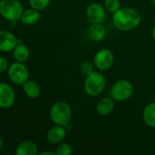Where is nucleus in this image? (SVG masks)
<instances>
[{
  "label": "nucleus",
  "instance_id": "f257e3e1",
  "mask_svg": "<svg viewBox=\"0 0 155 155\" xmlns=\"http://www.w3.org/2000/svg\"><path fill=\"white\" fill-rule=\"evenodd\" d=\"M113 23L114 26L122 31L135 29L141 23L140 13L131 7H123L114 13Z\"/></svg>",
  "mask_w": 155,
  "mask_h": 155
},
{
  "label": "nucleus",
  "instance_id": "f03ea898",
  "mask_svg": "<svg viewBox=\"0 0 155 155\" xmlns=\"http://www.w3.org/2000/svg\"><path fill=\"white\" fill-rule=\"evenodd\" d=\"M49 115L51 121L54 124L66 127L68 124H70L72 121L73 111L71 106L67 103L64 101H59L52 105Z\"/></svg>",
  "mask_w": 155,
  "mask_h": 155
},
{
  "label": "nucleus",
  "instance_id": "7ed1b4c3",
  "mask_svg": "<svg viewBox=\"0 0 155 155\" xmlns=\"http://www.w3.org/2000/svg\"><path fill=\"white\" fill-rule=\"evenodd\" d=\"M106 86V80L103 74L94 71L87 75L84 80V89L90 96H97L101 94Z\"/></svg>",
  "mask_w": 155,
  "mask_h": 155
},
{
  "label": "nucleus",
  "instance_id": "20e7f679",
  "mask_svg": "<svg viewBox=\"0 0 155 155\" xmlns=\"http://www.w3.org/2000/svg\"><path fill=\"white\" fill-rule=\"evenodd\" d=\"M24 8L19 0H1L0 13L9 22H17L21 19Z\"/></svg>",
  "mask_w": 155,
  "mask_h": 155
},
{
  "label": "nucleus",
  "instance_id": "39448f33",
  "mask_svg": "<svg viewBox=\"0 0 155 155\" xmlns=\"http://www.w3.org/2000/svg\"><path fill=\"white\" fill-rule=\"evenodd\" d=\"M134 93V86L128 80H119L115 82L110 91L111 97L116 102H124L131 98Z\"/></svg>",
  "mask_w": 155,
  "mask_h": 155
},
{
  "label": "nucleus",
  "instance_id": "423d86ee",
  "mask_svg": "<svg viewBox=\"0 0 155 155\" xmlns=\"http://www.w3.org/2000/svg\"><path fill=\"white\" fill-rule=\"evenodd\" d=\"M8 77L12 83L17 85L24 84L29 77V71L24 63L15 62L13 63L7 70Z\"/></svg>",
  "mask_w": 155,
  "mask_h": 155
},
{
  "label": "nucleus",
  "instance_id": "0eeeda50",
  "mask_svg": "<svg viewBox=\"0 0 155 155\" xmlns=\"http://www.w3.org/2000/svg\"><path fill=\"white\" fill-rule=\"evenodd\" d=\"M114 56L111 50L101 49L95 54L94 57V64L98 70L105 71L111 68L114 64Z\"/></svg>",
  "mask_w": 155,
  "mask_h": 155
},
{
  "label": "nucleus",
  "instance_id": "6e6552de",
  "mask_svg": "<svg viewBox=\"0 0 155 155\" xmlns=\"http://www.w3.org/2000/svg\"><path fill=\"white\" fill-rule=\"evenodd\" d=\"M105 7L99 3H92L86 9V18L91 24H102L105 17Z\"/></svg>",
  "mask_w": 155,
  "mask_h": 155
},
{
  "label": "nucleus",
  "instance_id": "1a4fd4ad",
  "mask_svg": "<svg viewBox=\"0 0 155 155\" xmlns=\"http://www.w3.org/2000/svg\"><path fill=\"white\" fill-rule=\"evenodd\" d=\"M15 101V94L13 88L5 84H0V107L3 109H8L12 107Z\"/></svg>",
  "mask_w": 155,
  "mask_h": 155
},
{
  "label": "nucleus",
  "instance_id": "9d476101",
  "mask_svg": "<svg viewBox=\"0 0 155 155\" xmlns=\"http://www.w3.org/2000/svg\"><path fill=\"white\" fill-rule=\"evenodd\" d=\"M18 40L11 32L2 30L0 32V50L2 52H11L15 49Z\"/></svg>",
  "mask_w": 155,
  "mask_h": 155
},
{
  "label": "nucleus",
  "instance_id": "9b49d317",
  "mask_svg": "<svg viewBox=\"0 0 155 155\" xmlns=\"http://www.w3.org/2000/svg\"><path fill=\"white\" fill-rule=\"evenodd\" d=\"M66 136V129L64 126L55 124L50 128L46 134V140L48 143L53 144H57L62 143Z\"/></svg>",
  "mask_w": 155,
  "mask_h": 155
},
{
  "label": "nucleus",
  "instance_id": "f8f14e48",
  "mask_svg": "<svg viewBox=\"0 0 155 155\" xmlns=\"http://www.w3.org/2000/svg\"><path fill=\"white\" fill-rule=\"evenodd\" d=\"M114 106V100L112 97H104L97 103L96 112L101 116H106L113 113Z\"/></svg>",
  "mask_w": 155,
  "mask_h": 155
},
{
  "label": "nucleus",
  "instance_id": "ddd939ff",
  "mask_svg": "<svg viewBox=\"0 0 155 155\" xmlns=\"http://www.w3.org/2000/svg\"><path fill=\"white\" fill-rule=\"evenodd\" d=\"M16 155H36L39 154L38 146L32 141L21 142L15 149Z\"/></svg>",
  "mask_w": 155,
  "mask_h": 155
},
{
  "label": "nucleus",
  "instance_id": "4468645a",
  "mask_svg": "<svg viewBox=\"0 0 155 155\" xmlns=\"http://www.w3.org/2000/svg\"><path fill=\"white\" fill-rule=\"evenodd\" d=\"M87 34L91 40L100 42L104 39L106 35V29L102 24H92L88 28Z\"/></svg>",
  "mask_w": 155,
  "mask_h": 155
},
{
  "label": "nucleus",
  "instance_id": "2eb2a0df",
  "mask_svg": "<svg viewBox=\"0 0 155 155\" xmlns=\"http://www.w3.org/2000/svg\"><path fill=\"white\" fill-rule=\"evenodd\" d=\"M39 19H40L39 10L31 7V8H27L24 10L20 21L25 25H35V23H37Z\"/></svg>",
  "mask_w": 155,
  "mask_h": 155
},
{
  "label": "nucleus",
  "instance_id": "dca6fc26",
  "mask_svg": "<svg viewBox=\"0 0 155 155\" xmlns=\"http://www.w3.org/2000/svg\"><path fill=\"white\" fill-rule=\"evenodd\" d=\"M29 55H30V52L28 47L23 43L18 42V44L13 50V56L15 60L20 63H25L28 60Z\"/></svg>",
  "mask_w": 155,
  "mask_h": 155
},
{
  "label": "nucleus",
  "instance_id": "f3484780",
  "mask_svg": "<svg viewBox=\"0 0 155 155\" xmlns=\"http://www.w3.org/2000/svg\"><path fill=\"white\" fill-rule=\"evenodd\" d=\"M23 89H24L25 95L31 99L37 98L41 94V88H40L39 84L35 81L27 80L23 84Z\"/></svg>",
  "mask_w": 155,
  "mask_h": 155
},
{
  "label": "nucleus",
  "instance_id": "a211bd4d",
  "mask_svg": "<svg viewBox=\"0 0 155 155\" xmlns=\"http://www.w3.org/2000/svg\"><path fill=\"white\" fill-rule=\"evenodd\" d=\"M143 119L149 127L155 128V103H150L144 107Z\"/></svg>",
  "mask_w": 155,
  "mask_h": 155
},
{
  "label": "nucleus",
  "instance_id": "6ab92c4d",
  "mask_svg": "<svg viewBox=\"0 0 155 155\" xmlns=\"http://www.w3.org/2000/svg\"><path fill=\"white\" fill-rule=\"evenodd\" d=\"M56 155H71L73 153V146L68 143H60L55 149Z\"/></svg>",
  "mask_w": 155,
  "mask_h": 155
},
{
  "label": "nucleus",
  "instance_id": "aec40b11",
  "mask_svg": "<svg viewBox=\"0 0 155 155\" xmlns=\"http://www.w3.org/2000/svg\"><path fill=\"white\" fill-rule=\"evenodd\" d=\"M121 4L119 0H105L104 1V7L108 12L115 13L121 7Z\"/></svg>",
  "mask_w": 155,
  "mask_h": 155
},
{
  "label": "nucleus",
  "instance_id": "412c9836",
  "mask_svg": "<svg viewBox=\"0 0 155 155\" xmlns=\"http://www.w3.org/2000/svg\"><path fill=\"white\" fill-rule=\"evenodd\" d=\"M50 4V0H29V5L31 7L37 9L39 11L45 9Z\"/></svg>",
  "mask_w": 155,
  "mask_h": 155
},
{
  "label": "nucleus",
  "instance_id": "4be33fe9",
  "mask_svg": "<svg viewBox=\"0 0 155 155\" xmlns=\"http://www.w3.org/2000/svg\"><path fill=\"white\" fill-rule=\"evenodd\" d=\"M94 66H95L94 64H93V63H91L89 61H84L80 65V71L84 75L87 76V75H89L90 74H92L94 71Z\"/></svg>",
  "mask_w": 155,
  "mask_h": 155
},
{
  "label": "nucleus",
  "instance_id": "5701e85b",
  "mask_svg": "<svg viewBox=\"0 0 155 155\" xmlns=\"http://www.w3.org/2000/svg\"><path fill=\"white\" fill-rule=\"evenodd\" d=\"M6 70H8V63L7 60L5 57H0V72L4 73Z\"/></svg>",
  "mask_w": 155,
  "mask_h": 155
},
{
  "label": "nucleus",
  "instance_id": "b1692460",
  "mask_svg": "<svg viewBox=\"0 0 155 155\" xmlns=\"http://www.w3.org/2000/svg\"><path fill=\"white\" fill-rule=\"evenodd\" d=\"M56 155L55 152H51V151H45V152H42V153H39V155Z\"/></svg>",
  "mask_w": 155,
  "mask_h": 155
},
{
  "label": "nucleus",
  "instance_id": "393cba45",
  "mask_svg": "<svg viewBox=\"0 0 155 155\" xmlns=\"http://www.w3.org/2000/svg\"><path fill=\"white\" fill-rule=\"evenodd\" d=\"M152 35H153V39H155V25L153 26V31H152Z\"/></svg>",
  "mask_w": 155,
  "mask_h": 155
},
{
  "label": "nucleus",
  "instance_id": "a878e982",
  "mask_svg": "<svg viewBox=\"0 0 155 155\" xmlns=\"http://www.w3.org/2000/svg\"><path fill=\"white\" fill-rule=\"evenodd\" d=\"M2 148H3V139L1 138V139H0V150H1Z\"/></svg>",
  "mask_w": 155,
  "mask_h": 155
},
{
  "label": "nucleus",
  "instance_id": "bb28decb",
  "mask_svg": "<svg viewBox=\"0 0 155 155\" xmlns=\"http://www.w3.org/2000/svg\"><path fill=\"white\" fill-rule=\"evenodd\" d=\"M153 4H154V5H155V0H153Z\"/></svg>",
  "mask_w": 155,
  "mask_h": 155
}]
</instances>
